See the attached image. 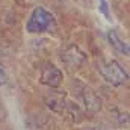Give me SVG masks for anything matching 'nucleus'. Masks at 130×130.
Here are the masks:
<instances>
[{"label":"nucleus","instance_id":"obj_9","mask_svg":"<svg viewBox=\"0 0 130 130\" xmlns=\"http://www.w3.org/2000/svg\"><path fill=\"white\" fill-rule=\"evenodd\" d=\"M6 80H8V74H6L3 65H0V86H3L6 83Z\"/></svg>","mask_w":130,"mask_h":130},{"label":"nucleus","instance_id":"obj_5","mask_svg":"<svg viewBox=\"0 0 130 130\" xmlns=\"http://www.w3.org/2000/svg\"><path fill=\"white\" fill-rule=\"evenodd\" d=\"M82 100H83V106H85V112L88 115H95L101 109V100L97 95V92L88 86H85L82 89Z\"/></svg>","mask_w":130,"mask_h":130},{"label":"nucleus","instance_id":"obj_6","mask_svg":"<svg viewBox=\"0 0 130 130\" xmlns=\"http://www.w3.org/2000/svg\"><path fill=\"white\" fill-rule=\"evenodd\" d=\"M68 103V98L65 91H50L47 95H45V104L48 109H52L53 112H58V113H62Z\"/></svg>","mask_w":130,"mask_h":130},{"label":"nucleus","instance_id":"obj_2","mask_svg":"<svg viewBox=\"0 0 130 130\" xmlns=\"http://www.w3.org/2000/svg\"><path fill=\"white\" fill-rule=\"evenodd\" d=\"M98 71L103 76V79L113 86L124 85L129 80L127 73L123 70V67L117 61H101L98 64Z\"/></svg>","mask_w":130,"mask_h":130},{"label":"nucleus","instance_id":"obj_8","mask_svg":"<svg viewBox=\"0 0 130 130\" xmlns=\"http://www.w3.org/2000/svg\"><path fill=\"white\" fill-rule=\"evenodd\" d=\"M98 9L106 18H109V3H107V0H98Z\"/></svg>","mask_w":130,"mask_h":130},{"label":"nucleus","instance_id":"obj_3","mask_svg":"<svg viewBox=\"0 0 130 130\" xmlns=\"http://www.w3.org/2000/svg\"><path fill=\"white\" fill-rule=\"evenodd\" d=\"M61 61L70 73H74V71L80 70V67L86 61V55L77 45L71 44L61 52Z\"/></svg>","mask_w":130,"mask_h":130},{"label":"nucleus","instance_id":"obj_7","mask_svg":"<svg viewBox=\"0 0 130 130\" xmlns=\"http://www.w3.org/2000/svg\"><path fill=\"white\" fill-rule=\"evenodd\" d=\"M107 39H109L110 45H112V47H115L120 53H124L126 56L129 55V45H127L124 41H121V39H120V36L117 35L115 30H109V32H107Z\"/></svg>","mask_w":130,"mask_h":130},{"label":"nucleus","instance_id":"obj_1","mask_svg":"<svg viewBox=\"0 0 130 130\" xmlns=\"http://www.w3.org/2000/svg\"><path fill=\"white\" fill-rule=\"evenodd\" d=\"M55 26V17L52 12H48L45 8L42 6H36L32 11L27 24H26V30L29 33H42L50 30Z\"/></svg>","mask_w":130,"mask_h":130},{"label":"nucleus","instance_id":"obj_4","mask_svg":"<svg viewBox=\"0 0 130 130\" xmlns=\"http://www.w3.org/2000/svg\"><path fill=\"white\" fill-rule=\"evenodd\" d=\"M62 79H64V74L62 71L55 67V65H45L42 70H41V74H39V82L42 85H47L50 88H58L61 86L62 83Z\"/></svg>","mask_w":130,"mask_h":130}]
</instances>
